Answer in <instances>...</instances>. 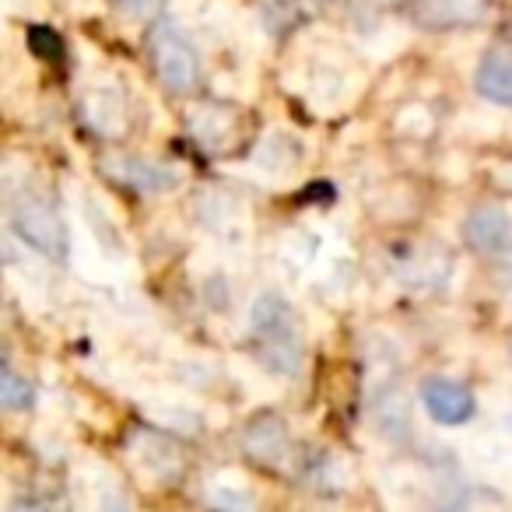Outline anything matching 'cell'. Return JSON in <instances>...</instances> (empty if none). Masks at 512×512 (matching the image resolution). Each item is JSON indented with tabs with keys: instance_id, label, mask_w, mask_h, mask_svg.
Segmentation results:
<instances>
[{
	"instance_id": "obj_13",
	"label": "cell",
	"mask_w": 512,
	"mask_h": 512,
	"mask_svg": "<svg viewBox=\"0 0 512 512\" xmlns=\"http://www.w3.org/2000/svg\"><path fill=\"white\" fill-rule=\"evenodd\" d=\"M477 92L498 106H512V57L509 53H488L477 67Z\"/></svg>"
},
{
	"instance_id": "obj_15",
	"label": "cell",
	"mask_w": 512,
	"mask_h": 512,
	"mask_svg": "<svg viewBox=\"0 0 512 512\" xmlns=\"http://www.w3.org/2000/svg\"><path fill=\"white\" fill-rule=\"evenodd\" d=\"M0 400H4V411H25L32 404V386L29 379H22L15 369H4L0 376Z\"/></svg>"
},
{
	"instance_id": "obj_5",
	"label": "cell",
	"mask_w": 512,
	"mask_h": 512,
	"mask_svg": "<svg viewBox=\"0 0 512 512\" xmlns=\"http://www.w3.org/2000/svg\"><path fill=\"white\" fill-rule=\"evenodd\" d=\"M130 453H134V463L141 474H151L158 484L176 481L183 474V449L169 439V435L158 432H137L130 439Z\"/></svg>"
},
{
	"instance_id": "obj_10",
	"label": "cell",
	"mask_w": 512,
	"mask_h": 512,
	"mask_svg": "<svg viewBox=\"0 0 512 512\" xmlns=\"http://www.w3.org/2000/svg\"><path fill=\"white\" fill-rule=\"evenodd\" d=\"M81 106H85V120L102 134H123V127H127V99L116 88H92Z\"/></svg>"
},
{
	"instance_id": "obj_17",
	"label": "cell",
	"mask_w": 512,
	"mask_h": 512,
	"mask_svg": "<svg viewBox=\"0 0 512 512\" xmlns=\"http://www.w3.org/2000/svg\"><path fill=\"white\" fill-rule=\"evenodd\" d=\"M29 43H32V50H36L39 57H53V53H60V43H57V36H53L50 29H32Z\"/></svg>"
},
{
	"instance_id": "obj_7",
	"label": "cell",
	"mask_w": 512,
	"mask_h": 512,
	"mask_svg": "<svg viewBox=\"0 0 512 512\" xmlns=\"http://www.w3.org/2000/svg\"><path fill=\"white\" fill-rule=\"evenodd\" d=\"M421 404L439 425H463L474 418V393L446 376H435L421 386Z\"/></svg>"
},
{
	"instance_id": "obj_12",
	"label": "cell",
	"mask_w": 512,
	"mask_h": 512,
	"mask_svg": "<svg viewBox=\"0 0 512 512\" xmlns=\"http://www.w3.org/2000/svg\"><path fill=\"white\" fill-rule=\"evenodd\" d=\"M193 134L207 144V148L221 151L228 141H235L239 134V120H235V109L228 106H200L193 109V120H190Z\"/></svg>"
},
{
	"instance_id": "obj_6",
	"label": "cell",
	"mask_w": 512,
	"mask_h": 512,
	"mask_svg": "<svg viewBox=\"0 0 512 512\" xmlns=\"http://www.w3.org/2000/svg\"><path fill=\"white\" fill-rule=\"evenodd\" d=\"M242 449H246L249 460L267 463V467H278L292 456V435L288 425L274 414H260L242 428Z\"/></svg>"
},
{
	"instance_id": "obj_4",
	"label": "cell",
	"mask_w": 512,
	"mask_h": 512,
	"mask_svg": "<svg viewBox=\"0 0 512 512\" xmlns=\"http://www.w3.org/2000/svg\"><path fill=\"white\" fill-rule=\"evenodd\" d=\"M463 235H467L470 249H477V253L495 256V260L512 256V218L502 207H477V211H470L467 221H463Z\"/></svg>"
},
{
	"instance_id": "obj_2",
	"label": "cell",
	"mask_w": 512,
	"mask_h": 512,
	"mask_svg": "<svg viewBox=\"0 0 512 512\" xmlns=\"http://www.w3.org/2000/svg\"><path fill=\"white\" fill-rule=\"evenodd\" d=\"M11 225L15 232L29 242L32 249L46 256H64L67 253V232L53 197L32 183H22L11 190Z\"/></svg>"
},
{
	"instance_id": "obj_9",
	"label": "cell",
	"mask_w": 512,
	"mask_h": 512,
	"mask_svg": "<svg viewBox=\"0 0 512 512\" xmlns=\"http://www.w3.org/2000/svg\"><path fill=\"white\" fill-rule=\"evenodd\" d=\"M484 15H488V0H418V11H414V18L435 32L477 25Z\"/></svg>"
},
{
	"instance_id": "obj_14",
	"label": "cell",
	"mask_w": 512,
	"mask_h": 512,
	"mask_svg": "<svg viewBox=\"0 0 512 512\" xmlns=\"http://www.w3.org/2000/svg\"><path fill=\"white\" fill-rule=\"evenodd\" d=\"M372 418H376L383 435H390V439H407L411 414H407V400L397 386H383V390L372 393Z\"/></svg>"
},
{
	"instance_id": "obj_18",
	"label": "cell",
	"mask_w": 512,
	"mask_h": 512,
	"mask_svg": "<svg viewBox=\"0 0 512 512\" xmlns=\"http://www.w3.org/2000/svg\"><path fill=\"white\" fill-rule=\"evenodd\" d=\"M148 4H151V0H116V8L127 11V15H141Z\"/></svg>"
},
{
	"instance_id": "obj_8",
	"label": "cell",
	"mask_w": 512,
	"mask_h": 512,
	"mask_svg": "<svg viewBox=\"0 0 512 512\" xmlns=\"http://www.w3.org/2000/svg\"><path fill=\"white\" fill-rule=\"evenodd\" d=\"M453 271V256L446 253L435 242H421V246H411L407 256L397 260V274L404 285L411 288H439L442 281Z\"/></svg>"
},
{
	"instance_id": "obj_16",
	"label": "cell",
	"mask_w": 512,
	"mask_h": 512,
	"mask_svg": "<svg viewBox=\"0 0 512 512\" xmlns=\"http://www.w3.org/2000/svg\"><path fill=\"white\" fill-rule=\"evenodd\" d=\"M211 505H218V509H249V505H256V498H253V491L242 488V484H228L225 488V481H214Z\"/></svg>"
},
{
	"instance_id": "obj_1",
	"label": "cell",
	"mask_w": 512,
	"mask_h": 512,
	"mask_svg": "<svg viewBox=\"0 0 512 512\" xmlns=\"http://www.w3.org/2000/svg\"><path fill=\"white\" fill-rule=\"evenodd\" d=\"M249 330L260 344V358L271 372L295 376L302 369V341L295 330L292 306L278 292H264L249 309Z\"/></svg>"
},
{
	"instance_id": "obj_11",
	"label": "cell",
	"mask_w": 512,
	"mask_h": 512,
	"mask_svg": "<svg viewBox=\"0 0 512 512\" xmlns=\"http://www.w3.org/2000/svg\"><path fill=\"white\" fill-rule=\"evenodd\" d=\"M113 169L120 172V179H127L130 186H137L144 193H162L179 183L176 169H169L162 162H148V158H116Z\"/></svg>"
},
{
	"instance_id": "obj_3",
	"label": "cell",
	"mask_w": 512,
	"mask_h": 512,
	"mask_svg": "<svg viewBox=\"0 0 512 512\" xmlns=\"http://www.w3.org/2000/svg\"><path fill=\"white\" fill-rule=\"evenodd\" d=\"M148 53L158 78L172 92H193L200 78V57L193 43L172 22H158L148 32Z\"/></svg>"
}]
</instances>
